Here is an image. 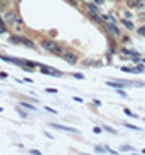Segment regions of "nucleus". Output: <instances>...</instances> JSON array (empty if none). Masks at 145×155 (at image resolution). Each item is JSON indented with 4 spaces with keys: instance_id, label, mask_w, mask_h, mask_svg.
<instances>
[{
    "instance_id": "obj_1",
    "label": "nucleus",
    "mask_w": 145,
    "mask_h": 155,
    "mask_svg": "<svg viewBox=\"0 0 145 155\" xmlns=\"http://www.w3.org/2000/svg\"><path fill=\"white\" fill-rule=\"evenodd\" d=\"M41 46H43L46 51H49V52H52V54L62 55V49H60V47L57 46V43H54V41H49V39H46V41H43V43H41Z\"/></svg>"
},
{
    "instance_id": "obj_2",
    "label": "nucleus",
    "mask_w": 145,
    "mask_h": 155,
    "mask_svg": "<svg viewBox=\"0 0 145 155\" xmlns=\"http://www.w3.org/2000/svg\"><path fill=\"white\" fill-rule=\"evenodd\" d=\"M3 20H5V23H7V25H11V26H13L15 23L21 21V18L18 17V13H17V11H7V13H5V18H3Z\"/></svg>"
},
{
    "instance_id": "obj_3",
    "label": "nucleus",
    "mask_w": 145,
    "mask_h": 155,
    "mask_svg": "<svg viewBox=\"0 0 145 155\" xmlns=\"http://www.w3.org/2000/svg\"><path fill=\"white\" fill-rule=\"evenodd\" d=\"M62 57L65 59L68 64H72V65L78 62V55L75 54V52H64V54H62Z\"/></svg>"
},
{
    "instance_id": "obj_4",
    "label": "nucleus",
    "mask_w": 145,
    "mask_h": 155,
    "mask_svg": "<svg viewBox=\"0 0 145 155\" xmlns=\"http://www.w3.org/2000/svg\"><path fill=\"white\" fill-rule=\"evenodd\" d=\"M104 28H106V31H108V33L114 34V36H119V34H121V30H119V28L114 25V21H109V23H108V25L104 26Z\"/></svg>"
},
{
    "instance_id": "obj_5",
    "label": "nucleus",
    "mask_w": 145,
    "mask_h": 155,
    "mask_svg": "<svg viewBox=\"0 0 145 155\" xmlns=\"http://www.w3.org/2000/svg\"><path fill=\"white\" fill-rule=\"evenodd\" d=\"M52 128L60 129V131H68V132H78L77 129H74V128H67V126H62V124H52Z\"/></svg>"
},
{
    "instance_id": "obj_6",
    "label": "nucleus",
    "mask_w": 145,
    "mask_h": 155,
    "mask_svg": "<svg viewBox=\"0 0 145 155\" xmlns=\"http://www.w3.org/2000/svg\"><path fill=\"white\" fill-rule=\"evenodd\" d=\"M21 39H23V38H20V36H10V41H11V43H15V44L21 43Z\"/></svg>"
},
{
    "instance_id": "obj_7",
    "label": "nucleus",
    "mask_w": 145,
    "mask_h": 155,
    "mask_svg": "<svg viewBox=\"0 0 145 155\" xmlns=\"http://www.w3.org/2000/svg\"><path fill=\"white\" fill-rule=\"evenodd\" d=\"M21 43H23V44H26L28 47H34L33 41H30V39H25V38H23V39H21Z\"/></svg>"
},
{
    "instance_id": "obj_8",
    "label": "nucleus",
    "mask_w": 145,
    "mask_h": 155,
    "mask_svg": "<svg viewBox=\"0 0 145 155\" xmlns=\"http://www.w3.org/2000/svg\"><path fill=\"white\" fill-rule=\"evenodd\" d=\"M127 7H129V8H134V7H137V0H127Z\"/></svg>"
},
{
    "instance_id": "obj_9",
    "label": "nucleus",
    "mask_w": 145,
    "mask_h": 155,
    "mask_svg": "<svg viewBox=\"0 0 145 155\" xmlns=\"http://www.w3.org/2000/svg\"><path fill=\"white\" fill-rule=\"evenodd\" d=\"M122 23H124V26L129 28V30H132L134 28V25H132V21H127V20H122Z\"/></svg>"
},
{
    "instance_id": "obj_10",
    "label": "nucleus",
    "mask_w": 145,
    "mask_h": 155,
    "mask_svg": "<svg viewBox=\"0 0 145 155\" xmlns=\"http://www.w3.org/2000/svg\"><path fill=\"white\" fill-rule=\"evenodd\" d=\"M88 10L93 11V13H96L98 11V8H96V5H93V3H88Z\"/></svg>"
},
{
    "instance_id": "obj_11",
    "label": "nucleus",
    "mask_w": 145,
    "mask_h": 155,
    "mask_svg": "<svg viewBox=\"0 0 145 155\" xmlns=\"http://www.w3.org/2000/svg\"><path fill=\"white\" fill-rule=\"evenodd\" d=\"M20 106H23V108H28V109H34V108H33V106H31V105H30V103H23V101H21V103H20Z\"/></svg>"
},
{
    "instance_id": "obj_12",
    "label": "nucleus",
    "mask_w": 145,
    "mask_h": 155,
    "mask_svg": "<svg viewBox=\"0 0 145 155\" xmlns=\"http://www.w3.org/2000/svg\"><path fill=\"white\" fill-rule=\"evenodd\" d=\"M137 7H139V8H143V7H145V0H137Z\"/></svg>"
},
{
    "instance_id": "obj_13",
    "label": "nucleus",
    "mask_w": 145,
    "mask_h": 155,
    "mask_svg": "<svg viewBox=\"0 0 145 155\" xmlns=\"http://www.w3.org/2000/svg\"><path fill=\"white\" fill-rule=\"evenodd\" d=\"M7 31V28H5V23H3V25H0V34H3Z\"/></svg>"
},
{
    "instance_id": "obj_14",
    "label": "nucleus",
    "mask_w": 145,
    "mask_h": 155,
    "mask_svg": "<svg viewBox=\"0 0 145 155\" xmlns=\"http://www.w3.org/2000/svg\"><path fill=\"white\" fill-rule=\"evenodd\" d=\"M139 34H142V36H145V26L139 28Z\"/></svg>"
},
{
    "instance_id": "obj_15",
    "label": "nucleus",
    "mask_w": 145,
    "mask_h": 155,
    "mask_svg": "<svg viewBox=\"0 0 145 155\" xmlns=\"http://www.w3.org/2000/svg\"><path fill=\"white\" fill-rule=\"evenodd\" d=\"M47 91H49V93H57V90H55V88H47Z\"/></svg>"
},
{
    "instance_id": "obj_16",
    "label": "nucleus",
    "mask_w": 145,
    "mask_h": 155,
    "mask_svg": "<svg viewBox=\"0 0 145 155\" xmlns=\"http://www.w3.org/2000/svg\"><path fill=\"white\" fill-rule=\"evenodd\" d=\"M70 2H72V3H78V0H70Z\"/></svg>"
},
{
    "instance_id": "obj_17",
    "label": "nucleus",
    "mask_w": 145,
    "mask_h": 155,
    "mask_svg": "<svg viewBox=\"0 0 145 155\" xmlns=\"http://www.w3.org/2000/svg\"><path fill=\"white\" fill-rule=\"evenodd\" d=\"M3 21H5V20H2V18H0V25H3Z\"/></svg>"
},
{
    "instance_id": "obj_18",
    "label": "nucleus",
    "mask_w": 145,
    "mask_h": 155,
    "mask_svg": "<svg viewBox=\"0 0 145 155\" xmlns=\"http://www.w3.org/2000/svg\"><path fill=\"white\" fill-rule=\"evenodd\" d=\"M96 3H103V0H96Z\"/></svg>"
}]
</instances>
